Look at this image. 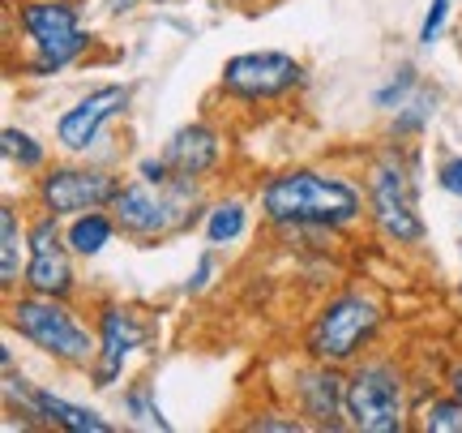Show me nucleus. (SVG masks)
I'll return each mask as SVG.
<instances>
[{
	"instance_id": "nucleus-1",
	"label": "nucleus",
	"mask_w": 462,
	"mask_h": 433,
	"mask_svg": "<svg viewBox=\"0 0 462 433\" xmlns=\"http://www.w3.org/2000/svg\"><path fill=\"white\" fill-rule=\"evenodd\" d=\"M257 206L279 232H346L368 215V189L330 167H282L265 176Z\"/></svg>"
},
{
	"instance_id": "nucleus-2",
	"label": "nucleus",
	"mask_w": 462,
	"mask_h": 433,
	"mask_svg": "<svg viewBox=\"0 0 462 433\" xmlns=\"http://www.w3.org/2000/svg\"><path fill=\"white\" fill-rule=\"evenodd\" d=\"M210 211V202L201 198V181L193 176H167V181H146L133 172V181L120 184L112 202V215L120 223V236H129L133 245L154 249L171 236L193 232Z\"/></svg>"
},
{
	"instance_id": "nucleus-3",
	"label": "nucleus",
	"mask_w": 462,
	"mask_h": 433,
	"mask_svg": "<svg viewBox=\"0 0 462 433\" xmlns=\"http://www.w3.org/2000/svg\"><path fill=\"white\" fill-rule=\"evenodd\" d=\"M5 22L17 26V34L31 48V56L22 61L26 78H56L95 48L82 0H17V5H9Z\"/></svg>"
},
{
	"instance_id": "nucleus-4",
	"label": "nucleus",
	"mask_w": 462,
	"mask_h": 433,
	"mask_svg": "<svg viewBox=\"0 0 462 433\" xmlns=\"http://www.w3.org/2000/svg\"><path fill=\"white\" fill-rule=\"evenodd\" d=\"M5 322L14 334H22V344L65 369H90L99 356V331H90L82 314L60 297H34L22 287L5 305Z\"/></svg>"
},
{
	"instance_id": "nucleus-5",
	"label": "nucleus",
	"mask_w": 462,
	"mask_h": 433,
	"mask_svg": "<svg viewBox=\"0 0 462 433\" xmlns=\"http://www.w3.org/2000/svg\"><path fill=\"white\" fill-rule=\"evenodd\" d=\"M364 189H368V219L381 232V240H390L398 249L424 245L429 228L420 215V159L415 155H402L398 146L373 155Z\"/></svg>"
},
{
	"instance_id": "nucleus-6",
	"label": "nucleus",
	"mask_w": 462,
	"mask_h": 433,
	"mask_svg": "<svg viewBox=\"0 0 462 433\" xmlns=\"http://www.w3.org/2000/svg\"><path fill=\"white\" fill-rule=\"evenodd\" d=\"M381 322H385L381 300L364 287H346L313 314L309 334H304V352H309V361L351 369L373 348V339L381 334Z\"/></svg>"
},
{
	"instance_id": "nucleus-7",
	"label": "nucleus",
	"mask_w": 462,
	"mask_h": 433,
	"mask_svg": "<svg viewBox=\"0 0 462 433\" xmlns=\"http://www.w3.org/2000/svg\"><path fill=\"white\" fill-rule=\"evenodd\" d=\"M411 400L407 373L385 356H364L346 369V429L356 433H398L407 429Z\"/></svg>"
},
{
	"instance_id": "nucleus-8",
	"label": "nucleus",
	"mask_w": 462,
	"mask_h": 433,
	"mask_svg": "<svg viewBox=\"0 0 462 433\" xmlns=\"http://www.w3.org/2000/svg\"><path fill=\"white\" fill-rule=\"evenodd\" d=\"M125 176H116L112 167L99 164H48L34 176V206L51 211L60 219H73L82 211L112 206L120 193Z\"/></svg>"
},
{
	"instance_id": "nucleus-9",
	"label": "nucleus",
	"mask_w": 462,
	"mask_h": 433,
	"mask_svg": "<svg viewBox=\"0 0 462 433\" xmlns=\"http://www.w3.org/2000/svg\"><path fill=\"white\" fill-rule=\"evenodd\" d=\"M218 86L223 95L240 103H274L287 99L304 86V65H300L291 52H236L223 61V73H218Z\"/></svg>"
},
{
	"instance_id": "nucleus-10",
	"label": "nucleus",
	"mask_w": 462,
	"mask_h": 433,
	"mask_svg": "<svg viewBox=\"0 0 462 433\" xmlns=\"http://www.w3.org/2000/svg\"><path fill=\"white\" fill-rule=\"evenodd\" d=\"M26 228H31V258H26V279H22V287L34 292V297L73 300V292H78L73 258H78V253L69 249L65 219L51 215V211H39Z\"/></svg>"
},
{
	"instance_id": "nucleus-11",
	"label": "nucleus",
	"mask_w": 462,
	"mask_h": 433,
	"mask_svg": "<svg viewBox=\"0 0 462 433\" xmlns=\"http://www.w3.org/2000/svg\"><path fill=\"white\" fill-rule=\"evenodd\" d=\"M129 103H133L129 82H103L95 90H86L73 108H65L56 117V146L65 150V155H73V159L90 155L103 142L107 125H116V120L129 112Z\"/></svg>"
},
{
	"instance_id": "nucleus-12",
	"label": "nucleus",
	"mask_w": 462,
	"mask_h": 433,
	"mask_svg": "<svg viewBox=\"0 0 462 433\" xmlns=\"http://www.w3.org/2000/svg\"><path fill=\"white\" fill-rule=\"evenodd\" d=\"M99 356L90 365V386L95 391H112L120 378H125V365L133 361V352L146 348L150 339V322L133 305H120V300H107L99 309Z\"/></svg>"
},
{
	"instance_id": "nucleus-13",
	"label": "nucleus",
	"mask_w": 462,
	"mask_h": 433,
	"mask_svg": "<svg viewBox=\"0 0 462 433\" xmlns=\"http://www.w3.org/2000/svg\"><path fill=\"white\" fill-rule=\"evenodd\" d=\"M5 400L9 408H26V417H34L39 425H51V429H65V433H112L116 425L107 417H99L95 408H82V403L65 400V395H56L48 386H31L17 369L5 373Z\"/></svg>"
},
{
	"instance_id": "nucleus-14",
	"label": "nucleus",
	"mask_w": 462,
	"mask_h": 433,
	"mask_svg": "<svg viewBox=\"0 0 462 433\" xmlns=\"http://www.w3.org/2000/svg\"><path fill=\"white\" fill-rule=\"evenodd\" d=\"M296 412L309 420V429H346V373L343 365H326L313 361L309 369H300L296 382Z\"/></svg>"
},
{
	"instance_id": "nucleus-15",
	"label": "nucleus",
	"mask_w": 462,
	"mask_h": 433,
	"mask_svg": "<svg viewBox=\"0 0 462 433\" xmlns=\"http://www.w3.org/2000/svg\"><path fill=\"white\" fill-rule=\"evenodd\" d=\"M163 159L171 164V172L180 176H193V181H210L223 164V134L206 120H189L176 134L167 137Z\"/></svg>"
},
{
	"instance_id": "nucleus-16",
	"label": "nucleus",
	"mask_w": 462,
	"mask_h": 433,
	"mask_svg": "<svg viewBox=\"0 0 462 433\" xmlns=\"http://www.w3.org/2000/svg\"><path fill=\"white\" fill-rule=\"evenodd\" d=\"M26 258H31V228L22 223L14 202L0 206V287L14 297L26 279Z\"/></svg>"
},
{
	"instance_id": "nucleus-17",
	"label": "nucleus",
	"mask_w": 462,
	"mask_h": 433,
	"mask_svg": "<svg viewBox=\"0 0 462 433\" xmlns=\"http://www.w3.org/2000/svg\"><path fill=\"white\" fill-rule=\"evenodd\" d=\"M120 223H116L112 206H99V211H82V215L65 219V236H69V249L78 258H99L107 245L116 240Z\"/></svg>"
},
{
	"instance_id": "nucleus-18",
	"label": "nucleus",
	"mask_w": 462,
	"mask_h": 433,
	"mask_svg": "<svg viewBox=\"0 0 462 433\" xmlns=\"http://www.w3.org/2000/svg\"><path fill=\"white\" fill-rule=\"evenodd\" d=\"M201 232H206V245H210V249L236 245V240L248 232V202H240V198L210 202V211L201 219Z\"/></svg>"
},
{
	"instance_id": "nucleus-19",
	"label": "nucleus",
	"mask_w": 462,
	"mask_h": 433,
	"mask_svg": "<svg viewBox=\"0 0 462 433\" xmlns=\"http://www.w3.org/2000/svg\"><path fill=\"white\" fill-rule=\"evenodd\" d=\"M120 408H125V420H129L133 429H146V433H167L171 429V420L163 417V408H159V395H154V382H150V378L129 382V391L120 395Z\"/></svg>"
},
{
	"instance_id": "nucleus-20",
	"label": "nucleus",
	"mask_w": 462,
	"mask_h": 433,
	"mask_svg": "<svg viewBox=\"0 0 462 433\" xmlns=\"http://www.w3.org/2000/svg\"><path fill=\"white\" fill-rule=\"evenodd\" d=\"M432 117H437V90L420 82L411 95H407V103H402V108L394 112L390 134H394V137H420L432 125Z\"/></svg>"
},
{
	"instance_id": "nucleus-21",
	"label": "nucleus",
	"mask_w": 462,
	"mask_h": 433,
	"mask_svg": "<svg viewBox=\"0 0 462 433\" xmlns=\"http://www.w3.org/2000/svg\"><path fill=\"white\" fill-rule=\"evenodd\" d=\"M0 155H5V164L22 167V172H43L48 167V146L31 129H17V125L0 129Z\"/></svg>"
},
{
	"instance_id": "nucleus-22",
	"label": "nucleus",
	"mask_w": 462,
	"mask_h": 433,
	"mask_svg": "<svg viewBox=\"0 0 462 433\" xmlns=\"http://www.w3.org/2000/svg\"><path fill=\"white\" fill-rule=\"evenodd\" d=\"M424 433H462V395L446 391L420 408V420H415Z\"/></svg>"
},
{
	"instance_id": "nucleus-23",
	"label": "nucleus",
	"mask_w": 462,
	"mask_h": 433,
	"mask_svg": "<svg viewBox=\"0 0 462 433\" xmlns=\"http://www.w3.org/2000/svg\"><path fill=\"white\" fill-rule=\"evenodd\" d=\"M415 86H420V69H415V65H402L394 78H390V82L373 90V108H381V112H398V108L407 103V95H411Z\"/></svg>"
},
{
	"instance_id": "nucleus-24",
	"label": "nucleus",
	"mask_w": 462,
	"mask_h": 433,
	"mask_svg": "<svg viewBox=\"0 0 462 433\" xmlns=\"http://www.w3.org/2000/svg\"><path fill=\"white\" fill-rule=\"evenodd\" d=\"M245 429L248 433H304L309 420L300 412H257L253 420H245Z\"/></svg>"
},
{
	"instance_id": "nucleus-25",
	"label": "nucleus",
	"mask_w": 462,
	"mask_h": 433,
	"mask_svg": "<svg viewBox=\"0 0 462 433\" xmlns=\"http://www.w3.org/2000/svg\"><path fill=\"white\" fill-rule=\"evenodd\" d=\"M449 0H429V9H424V22H420V43L424 48H432L441 34H446V26H449Z\"/></svg>"
},
{
	"instance_id": "nucleus-26",
	"label": "nucleus",
	"mask_w": 462,
	"mask_h": 433,
	"mask_svg": "<svg viewBox=\"0 0 462 433\" xmlns=\"http://www.w3.org/2000/svg\"><path fill=\"white\" fill-rule=\"evenodd\" d=\"M215 275H218V249L206 245V253L198 258V267L189 270V279H184V297H201L206 287L215 284Z\"/></svg>"
},
{
	"instance_id": "nucleus-27",
	"label": "nucleus",
	"mask_w": 462,
	"mask_h": 433,
	"mask_svg": "<svg viewBox=\"0 0 462 433\" xmlns=\"http://www.w3.org/2000/svg\"><path fill=\"white\" fill-rule=\"evenodd\" d=\"M437 184H441V193H449V198L462 202V155L441 159V167H437Z\"/></svg>"
},
{
	"instance_id": "nucleus-28",
	"label": "nucleus",
	"mask_w": 462,
	"mask_h": 433,
	"mask_svg": "<svg viewBox=\"0 0 462 433\" xmlns=\"http://www.w3.org/2000/svg\"><path fill=\"white\" fill-rule=\"evenodd\" d=\"M446 386L454 391V395H462V365H454V369L446 373Z\"/></svg>"
},
{
	"instance_id": "nucleus-29",
	"label": "nucleus",
	"mask_w": 462,
	"mask_h": 433,
	"mask_svg": "<svg viewBox=\"0 0 462 433\" xmlns=\"http://www.w3.org/2000/svg\"><path fill=\"white\" fill-rule=\"evenodd\" d=\"M458 52H462V26H458Z\"/></svg>"
},
{
	"instance_id": "nucleus-30",
	"label": "nucleus",
	"mask_w": 462,
	"mask_h": 433,
	"mask_svg": "<svg viewBox=\"0 0 462 433\" xmlns=\"http://www.w3.org/2000/svg\"><path fill=\"white\" fill-rule=\"evenodd\" d=\"M245 5H262V0H245Z\"/></svg>"
},
{
	"instance_id": "nucleus-31",
	"label": "nucleus",
	"mask_w": 462,
	"mask_h": 433,
	"mask_svg": "<svg viewBox=\"0 0 462 433\" xmlns=\"http://www.w3.org/2000/svg\"><path fill=\"white\" fill-rule=\"evenodd\" d=\"M458 292H462V284H458Z\"/></svg>"
}]
</instances>
